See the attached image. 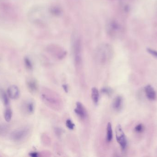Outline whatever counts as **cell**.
Returning <instances> with one entry per match:
<instances>
[{
    "label": "cell",
    "instance_id": "obj_27",
    "mask_svg": "<svg viewBox=\"0 0 157 157\" xmlns=\"http://www.w3.org/2000/svg\"><path fill=\"white\" fill-rule=\"evenodd\" d=\"M63 90L66 92H68L69 90V88H68V85L67 84H63Z\"/></svg>",
    "mask_w": 157,
    "mask_h": 157
},
{
    "label": "cell",
    "instance_id": "obj_5",
    "mask_svg": "<svg viewBox=\"0 0 157 157\" xmlns=\"http://www.w3.org/2000/svg\"><path fill=\"white\" fill-rule=\"evenodd\" d=\"M31 129L29 126H25L13 131L10 137L11 140L15 143H19L25 140L30 134Z\"/></svg>",
    "mask_w": 157,
    "mask_h": 157
},
{
    "label": "cell",
    "instance_id": "obj_22",
    "mask_svg": "<svg viewBox=\"0 0 157 157\" xmlns=\"http://www.w3.org/2000/svg\"><path fill=\"white\" fill-rule=\"evenodd\" d=\"M66 127L70 130H73L75 127V124L70 119H68L66 121Z\"/></svg>",
    "mask_w": 157,
    "mask_h": 157
},
{
    "label": "cell",
    "instance_id": "obj_21",
    "mask_svg": "<svg viewBox=\"0 0 157 157\" xmlns=\"http://www.w3.org/2000/svg\"><path fill=\"white\" fill-rule=\"evenodd\" d=\"M101 91L102 94L108 96H111L113 93V90L110 88L108 87L102 88Z\"/></svg>",
    "mask_w": 157,
    "mask_h": 157
},
{
    "label": "cell",
    "instance_id": "obj_11",
    "mask_svg": "<svg viewBox=\"0 0 157 157\" xmlns=\"http://www.w3.org/2000/svg\"><path fill=\"white\" fill-rule=\"evenodd\" d=\"M7 95L10 99L12 100H16L19 97L20 92L18 87L16 85L10 86L7 90Z\"/></svg>",
    "mask_w": 157,
    "mask_h": 157
},
{
    "label": "cell",
    "instance_id": "obj_4",
    "mask_svg": "<svg viewBox=\"0 0 157 157\" xmlns=\"http://www.w3.org/2000/svg\"><path fill=\"white\" fill-rule=\"evenodd\" d=\"M72 50L74 61L76 66H79L82 63V43L80 37L75 34L72 41Z\"/></svg>",
    "mask_w": 157,
    "mask_h": 157
},
{
    "label": "cell",
    "instance_id": "obj_2",
    "mask_svg": "<svg viewBox=\"0 0 157 157\" xmlns=\"http://www.w3.org/2000/svg\"><path fill=\"white\" fill-rule=\"evenodd\" d=\"M40 96L45 105L52 109L60 110L62 108V100L55 91L45 88L41 90Z\"/></svg>",
    "mask_w": 157,
    "mask_h": 157
},
{
    "label": "cell",
    "instance_id": "obj_8",
    "mask_svg": "<svg viewBox=\"0 0 157 157\" xmlns=\"http://www.w3.org/2000/svg\"><path fill=\"white\" fill-rule=\"evenodd\" d=\"M36 108L35 101L31 99H28L23 101L21 105V110L25 115H30L34 113Z\"/></svg>",
    "mask_w": 157,
    "mask_h": 157
},
{
    "label": "cell",
    "instance_id": "obj_7",
    "mask_svg": "<svg viewBox=\"0 0 157 157\" xmlns=\"http://www.w3.org/2000/svg\"><path fill=\"white\" fill-rule=\"evenodd\" d=\"M115 134L117 142L120 145L123 152H125L127 147V140L125 134L120 124H118L115 129Z\"/></svg>",
    "mask_w": 157,
    "mask_h": 157
},
{
    "label": "cell",
    "instance_id": "obj_13",
    "mask_svg": "<svg viewBox=\"0 0 157 157\" xmlns=\"http://www.w3.org/2000/svg\"><path fill=\"white\" fill-rule=\"evenodd\" d=\"M145 92L146 96L150 100H155L157 98V94L154 88L150 85H147L145 87Z\"/></svg>",
    "mask_w": 157,
    "mask_h": 157
},
{
    "label": "cell",
    "instance_id": "obj_10",
    "mask_svg": "<svg viewBox=\"0 0 157 157\" xmlns=\"http://www.w3.org/2000/svg\"><path fill=\"white\" fill-rule=\"evenodd\" d=\"M75 112L81 120H85L87 117L86 110L81 102H77L76 103Z\"/></svg>",
    "mask_w": 157,
    "mask_h": 157
},
{
    "label": "cell",
    "instance_id": "obj_1",
    "mask_svg": "<svg viewBox=\"0 0 157 157\" xmlns=\"http://www.w3.org/2000/svg\"><path fill=\"white\" fill-rule=\"evenodd\" d=\"M51 16H52L50 11L49 7L42 6L33 7L29 11L28 14L29 21L37 26L45 25Z\"/></svg>",
    "mask_w": 157,
    "mask_h": 157
},
{
    "label": "cell",
    "instance_id": "obj_12",
    "mask_svg": "<svg viewBox=\"0 0 157 157\" xmlns=\"http://www.w3.org/2000/svg\"><path fill=\"white\" fill-rule=\"evenodd\" d=\"M123 105V98L121 96H118L113 100L112 108L114 111L119 112L122 109Z\"/></svg>",
    "mask_w": 157,
    "mask_h": 157
},
{
    "label": "cell",
    "instance_id": "obj_9",
    "mask_svg": "<svg viewBox=\"0 0 157 157\" xmlns=\"http://www.w3.org/2000/svg\"><path fill=\"white\" fill-rule=\"evenodd\" d=\"M26 84L29 91L32 94H36L38 91V83L36 78L29 77L27 79Z\"/></svg>",
    "mask_w": 157,
    "mask_h": 157
},
{
    "label": "cell",
    "instance_id": "obj_23",
    "mask_svg": "<svg viewBox=\"0 0 157 157\" xmlns=\"http://www.w3.org/2000/svg\"><path fill=\"white\" fill-rule=\"evenodd\" d=\"M145 127L143 124H140L138 125H136L135 128V131L136 133H143L144 131Z\"/></svg>",
    "mask_w": 157,
    "mask_h": 157
},
{
    "label": "cell",
    "instance_id": "obj_14",
    "mask_svg": "<svg viewBox=\"0 0 157 157\" xmlns=\"http://www.w3.org/2000/svg\"><path fill=\"white\" fill-rule=\"evenodd\" d=\"M113 138L112 126L110 123H108L106 129V141L107 143H110Z\"/></svg>",
    "mask_w": 157,
    "mask_h": 157
},
{
    "label": "cell",
    "instance_id": "obj_18",
    "mask_svg": "<svg viewBox=\"0 0 157 157\" xmlns=\"http://www.w3.org/2000/svg\"><path fill=\"white\" fill-rule=\"evenodd\" d=\"M13 116V112L10 108H7L6 109L4 112V117L5 120L7 122L11 121Z\"/></svg>",
    "mask_w": 157,
    "mask_h": 157
},
{
    "label": "cell",
    "instance_id": "obj_25",
    "mask_svg": "<svg viewBox=\"0 0 157 157\" xmlns=\"http://www.w3.org/2000/svg\"><path fill=\"white\" fill-rule=\"evenodd\" d=\"M147 52L151 55H153L154 57L157 58V51L155 50L151 49H147Z\"/></svg>",
    "mask_w": 157,
    "mask_h": 157
},
{
    "label": "cell",
    "instance_id": "obj_3",
    "mask_svg": "<svg viewBox=\"0 0 157 157\" xmlns=\"http://www.w3.org/2000/svg\"><path fill=\"white\" fill-rule=\"evenodd\" d=\"M113 50L111 45L109 43H102L98 46L94 53L96 61L101 65L109 63L112 58Z\"/></svg>",
    "mask_w": 157,
    "mask_h": 157
},
{
    "label": "cell",
    "instance_id": "obj_24",
    "mask_svg": "<svg viewBox=\"0 0 157 157\" xmlns=\"http://www.w3.org/2000/svg\"><path fill=\"white\" fill-rule=\"evenodd\" d=\"M54 132L56 133V135L59 137H60L63 133V131L61 128H59V127H56L54 129Z\"/></svg>",
    "mask_w": 157,
    "mask_h": 157
},
{
    "label": "cell",
    "instance_id": "obj_17",
    "mask_svg": "<svg viewBox=\"0 0 157 157\" xmlns=\"http://www.w3.org/2000/svg\"><path fill=\"white\" fill-rule=\"evenodd\" d=\"M49 9L52 16H60L62 13L61 9L58 6H51L49 7Z\"/></svg>",
    "mask_w": 157,
    "mask_h": 157
},
{
    "label": "cell",
    "instance_id": "obj_16",
    "mask_svg": "<svg viewBox=\"0 0 157 157\" xmlns=\"http://www.w3.org/2000/svg\"><path fill=\"white\" fill-rule=\"evenodd\" d=\"M0 97L3 104L5 106H8L9 104V98L7 92H6L2 89H0Z\"/></svg>",
    "mask_w": 157,
    "mask_h": 157
},
{
    "label": "cell",
    "instance_id": "obj_19",
    "mask_svg": "<svg viewBox=\"0 0 157 157\" xmlns=\"http://www.w3.org/2000/svg\"><path fill=\"white\" fill-rule=\"evenodd\" d=\"M24 63L26 68L29 71H32L33 69V65L32 61L29 57H25L24 59Z\"/></svg>",
    "mask_w": 157,
    "mask_h": 157
},
{
    "label": "cell",
    "instance_id": "obj_15",
    "mask_svg": "<svg viewBox=\"0 0 157 157\" xmlns=\"http://www.w3.org/2000/svg\"><path fill=\"white\" fill-rule=\"evenodd\" d=\"M91 99L94 104H98L99 100V92L96 87L92 88L91 92Z\"/></svg>",
    "mask_w": 157,
    "mask_h": 157
},
{
    "label": "cell",
    "instance_id": "obj_26",
    "mask_svg": "<svg viewBox=\"0 0 157 157\" xmlns=\"http://www.w3.org/2000/svg\"><path fill=\"white\" fill-rule=\"evenodd\" d=\"M29 156L32 157H38L40 156V154L38 152H32L29 153Z\"/></svg>",
    "mask_w": 157,
    "mask_h": 157
},
{
    "label": "cell",
    "instance_id": "obj_20",
    "mask_svg": "<svg viewBox=\"0 0 157 157\" xmlns=\"http://www.w3.org/2000/svg\"><path fill=\"white\" fill-rule=\"evenodd\" d=\"M9 127L8 125L0 124V136H4L8 133Z\"/></svg>",
    "mask_w": 157,
    "mask_h": 157
},
{
    "label": "cell",
    "instance_id": "obj_6",
    "mask_svg": "<svg viewBox=\"0 0 157 157\" xmlns=\"http://www.w3.org/2000/svg\"><path fill=\"white\" fill-rule=\"evenodd\" d=\"M106 29L109 36L113 38L119 37L122 30L121 25L114 19H110L107 22Z\"/></svg>",
    "mask_w": 157,
    "mask_h": 157
}]
</instances>
